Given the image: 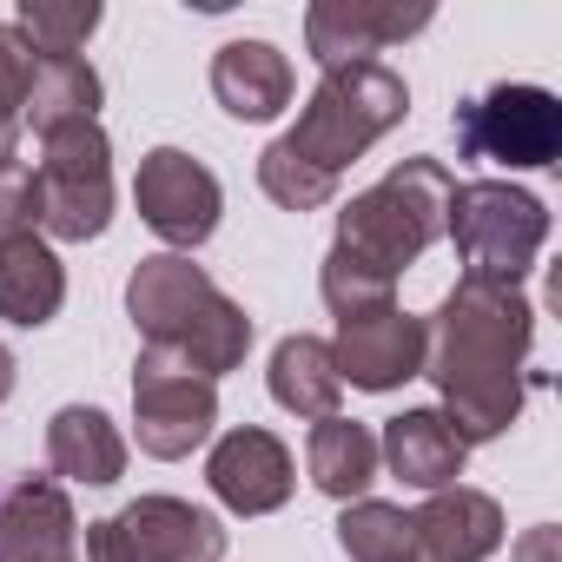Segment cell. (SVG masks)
Segmentation results:
<instances>
[{
	"label": "cell",
	"instance_id": "cell-28",
	"mask_svg": "<svg viewBox=\"0 0 562 562\" xmlns=\"http://www.w3.org/2000/svg\"><path fill=\"white\" fill-rule=\"evenodd\" d=\"M14 378H21V371H14V351H8V345H0V404H8V397H14Z\"/></svg>",
	"mask_w": 562,
	"mask_h": 562
},
{
	"label": "cell",
	"instance_id": "cell-9",
	"mask_svg": "<svg viewBox=\"0 0 562 562\" xmlns=\"http://www.w3.org/2000/svg\"><path fill=\"white\" fill-rule=\"evenodd\" d=\"M133 424H139V450L159 463L192 457L212 424H218V384L199 378L192 364L166 358V351H139L133 364Z\"/></svg>",
	"mask_w": 562,
	"mask_h": 562
},
{
	"label": "cell",
	"instance_id": "cell-2",
	"mask_svg": "<svg viewBox=\"0 0 562 562\" xmlns=\"http://www.w3.org/2000/svg\"><path fill=\"white\" fill-rule=\"evenodd\" d=\"M450 192H457V179L443 159H404L338 212V238H331L325 271H318L331 318L397 305V278L443 238Z\"/></svg>",
	"mask_w": 562,
	"mask_h": 562
},
{
	"label": "cell",
	"instance_id": "cell-27",
	"mask_svg": "<svg viewBox=\"0 0 562 562\" xmlns=\"http://www.w3.org/2000/svg\"><path fill=\"white\" fill-rule=\"evenodd\" d=\"M509 562H562V529H549V522L522 529V542H516Z\"/></svg>",
	"mask_w": 562,
	"mask_h": 562
},
{
	"label": "cell",
	"instance_id": "cell-24",
	"mask_svg": "<svg viewBox=\"0 0 562 562\" xmlns=\"http://www.w3.org/2000/svg\"><path fill=\"white\" fill-rule=\"evenodd\" d=\"M14 27H21V41H27L34 54L74 60V54L93 41V27H100V0H21Z\"/></svg>",
	"mask_w": 562,
	"mask_h": 562
},
{
	"label": "cell",
	"instance_id": "cell-5",
	"mask_svg": "<svg viewBox=\"0 0 562 562\" xmlns=\"http://www.w3.org/2000/svg\"><path fill=\"white\" fill-rule=\"evenodd\" d=\"M443 238L463 258V278H490V285H522V271L536 265L549 238V212L536 192L509 179H470L450 192Z\"/></svg>",
	"mask_w": 562,
	"mask_h": 562
},
{
	"label": "cell",
	"instance_id": "cell-17",
	"mask_svg": "<svg viewBox=\"0 0 562 562\" xmlns=\"http://www.w3.org/2000/svg\"><path fill=\"white\" fill-rule=\"evenodd\" d=\"M463 457H470V443L450 430L443 411H404V417H391L384 437H378V463H391V476H404V483L424 490V496L450 490V483L463 476Z\"/></svg>",
	"mask_w": 562,
	"mask_h": 562
},
{
	"label": "cell",
	"instance_id": "cell-8",
	"mask_svg": "<svg viewBox=\"0 0 562 562\" xmlns=\"http://www.w3.org/2000/svg\"><path fill=\"white\" fill-rule=\"evenodd\" d=\"M225 522L179 496H139L87 529V562H218Z\"/></svg>",
	"mask_w": 562,
	"mask_h": 562
},
{
	"label": "cell",
	"instance_id": "cell-25",
	"mask_svg": "<svg viewBox=\"0 0 562 562\" xmlns=\"http://www.w3.org/2000/svg\"><path fill=\"white\" fill-rule=\"evenodd\" d=\"M27 93H34V47L21 41V27H0V166L21 159V133H27Z\"/></svg>",
	"mask_w": 562,
	"mask_h": 562
},
{
	"label": "cell",
	"instance_id": "cell-7",
	"mask_svg": "<svg viewBox=\"0 0 562 562\" xmlns=\"http://www.w3.org/2000/svg\"><path fill=\"white\" fill-rule=\"evenodd\" d=\"M457 153L509 172H536L562 159V100L549 87L496 80L457 106Z\"/></svg>",
	"mask_w": 562,
	"mask_h": 562
},
{
	"label": "cell",
	"instance_id": "cell-12",
	"mask_svg": "<svg viewBox=\"0 0 562 562\" xmlns=\"http://www.w3.org/2000/svg\"><path fill=\"white\" fill-rule=\"evenodd\" d=\"M205 483H212V496H218L232 516H271V509L292 503L299 470H292V450L278 443L271 430L238 424V430H225V437L212 443Z\"/></svg>",
	"mask_w": 562,
	"mask_h": 562
},
{
	"label": "cell",
	"instance_id": "cell-26",
	"mask_svg": "<svg viewBox=\"0 0 562 562\" xmlns=\"http://www.w3.org/2000/svg\"><path fill=\"white\" fill-rule=\"evenodd\" d=\"M21 232H41V199H34V166L8 159L0 166V245Z\"/></svg>",
	"mask_w": 562,
	"mask_h": 562
},
{
	"label": "cell",
	"instance_id": "cell-13",
	"mask_svg": "<svg viewBox=\"0 0 562 562\" xmlns=\"http://www.w3.org/2000/svg\"><path fill=\"white\" fill-rule=\"evenodd\" d=\"M424 27H430V8H404V0H318L305 14V47L331 74V67L378 60L384 47L424 34Z\"/></svg>",
	"mask_w": 562,
	"mask_h": 562
},
{
	"label": "cell",
	"instance_id": "cell-6",
	"mask_svg": "<svg viewBox=\"0 0 562 562\" xmlns=\"http://www.w3.org/2000/svg\"><path fill=\"white\" fill-rule=\"evenodd\" d=\"M34 199H41V232L60 245H87L113 225V146L100 120L41 133Z\"/></svg>",
	"mask_w": 562,
	"mask_h": 562
},
{
	"label": "cell",
	"instance_id": "cell-21",
	"mask_svg": "<svg viewBox=\"0 0 562 562\" xmlns=\"http://www.w3.org/2000/svg\"><path fill=\"white\" fill-rule=\"evenodd\" d=\"M305 463H312V483L338 503H358L371 483H378V437L351 417H318L312 424V443H305Z\"/></svg>",
	"mask_w": 562,
	"mask_h": 562
},
{
	"label": "cell",
	"instance_id": "cell-11",
	"mask_svg": "<svg viewBox=\"0 0 562 562\" xmlns=\"http://www.w3.org/2000/svg\"><path fill=\"white\" fill-rule=\"evenodd\" d=\"M424 351H430L424 318H411L404 305L338 318V338H331V364L351 391H397V384L424 378Z\"/></svg>",
	"mask_w": 562,
	"mask_h": 562
},
{
	"label": "cell",
	"instance_id": "cell-18",
	"mask_svg": "<svg viewBox=\"0 0 562 562\" xmlns=\"http://www.w3.org/2000/svg\"><path fill=\"white\" fill-rule=\"evenodd\" d=\"M47 463H54V483L106 490L126 476V437L113 430V417L100 404H67L47 424Z\"/></svg>",
	"mask_w": 562,
	"mask_h": 562
},
{
	"label": "cell",
	"instance_id": "cell-15",
	"mask_svg": "<svg viewBox=\"0 0 562 562\" xmlns=\"http://www.w3.org/2000/svg\"><path fill=\"white\" fill-rule=\"evenodd\" d=\"M411 542H417V562H483L503 549V503L450 483L424 509H411Z\"/></svg>",
	"mask_w": 562,
	"mask_h": 562
},
{
	"label": "cell",
	"instance_id": "cell-1",
	"mask_svg": "<svg viewBox=\"0 0 562 562\" xmlns=\"http://www.w3.org/2000/svg\"><path fill=\"white\" fill-rule=\"evenodd\" d=\"M424 378L443 397V417L463 443H490L522 417L529 397V345L536 312L522 285H490V278H457L443 292L437 318H424Z\"/></svg>",
	"mask_w": 562,
	"mask_h": 562
},
{
	"label": "cell",
	"instance_id": "cell-16",
	"mask_svg": "<svg viewBox=\"0 0 562 562\" xmlns=\"http://www.w3.org/2000/svg\"><path fill=\"white\" fill-rule=\"evenodd\" d=\"M212 93L245 126L278 120V113L292 106V60L278 54L271 41H225L212 54Z\"/></svg>",
	"mask_w": 562,
	"mask_h": 562
},
{
	"label": "cell",
	"instance_id": "cell-22",
	"mask_svg": "<svg viewBox=\"0 0 562 562\" xmlns=\"http://www.w3.org/2000/svg\"><path fill=\"white\" fill-rule=\"evenodd\" d=\"M74 120H100V74L74 54H34V93H27V126L34 139L54 133V126H74Z\"/></svg>",
	"mask_w": 562,
	"mask_h": 562
},
{
	"label": "cell",
	"instance_id": "cell-10",
	"mask_svg": "<svg viewBox=\"0 0 562 562\" xmlns=\"http://www.w3.org/2000/svg\"><path fill=\"white\" fill-rule=\"evenodd\" d=\"M133 205H139V218L186 258L192 245H205V238L218 232L225 192H218V179H212L192 153L153 146V153L139 159V172H133Z\"/></svg>",
	"mask_w": 562,
	"mask_h": 562
},
{
	"label": "cell",
	"instance_id": "cell-23",
	"mask_svg": "<svg viewBox=\"0 0 562 562\" xmlns=\"http://www.w3.org/2000/svg\"><path fill=\"white\" fill-rule=\"evenodd\" d=\"M338 549H345L351 562H417L411 516H404L397 503H378V496L345 503V516H338Z\"/></svg>",
	"mask_w": 562,
	"mask_h": 562
},
{
	"label": "cell",
	"instance_id": "cell-14",
	"mask_svg": "<svg viewBox=\"0 0 562 562\" xmlns=\"http://www.w3.org/2000/svg\"><path fill=\"white\" fill-rule=\"evenodd\" d=\"M0 562H80V522L54 476H14L0 490Z\"/></svg>",
	"mask_w": 562,
	"mask_h": 562
},
{
	"label": "cell",
	"instance_id": "cell-3",
	"mask_svg": "<svg viewBox=\"0 0 562 562\" xmlns=\"http://www.w3.org/2000/svg\"><path fill=\"white\" fill-rule=\"evenodd\" d=\"M411 113V87L404 74H391L384 60H358V67H331L299 126L292 133H278L265 153H258V186L265 199H278L285 212H318L338 199L345 172L391 133L404 126Z\"/></svg>",
	"mask_w": 562,
	"mask_h": 562
},
{
	"label": "cell",
	"instance_id": "cell-19",
	"mask_svg": "<svg viewBox=\"0 0 562 562\" xmlns=\"http://www.w3.org/2000/svg\"><path fill=\"white\" fill-rule=\"evenodd\" d=\"M60 305H67V265L54 258V245L41 232H21L0 245V318L21 331H41L60 318Z\"/></svg>",
	"mask_w": 562,
	"mask_h": 562
},
{
	"label": "cell",
	"instance_id": "cell-20",
	"mask_svg": "<svg viewBox=\"0 0 562 562\" xmlns=\"http://www.w3.org/2000/svg\"><path fill=\"white\" fill-rule=\"evenodd\" d=\"M271 397L278 411H292V417H338V397H345V378L331 364V345L312 338V331H292V338H278L271 351Z\"/></svg>",
	"mask_w": 562,
	"mask_h": 562
},
{
	"label": "cell",
	"instance_id": "cell-4",
	"mask_svg": "<svg viewBox=\"0 0 562 562\" xmlns=\"http://www.w3.org/2000/svg\"><path fill=\"white\" fill-rule=\"evenodd\" d=\"M126 312L139 331V351H166L179 364H192L199 378H225L245 364L251 351V318L238 299H225L212 278L179 258V251H153L133 265L126 278Z\"/></svg>",
	"mask_w": 562,
	"mask_h": 562
}]
</instances>
